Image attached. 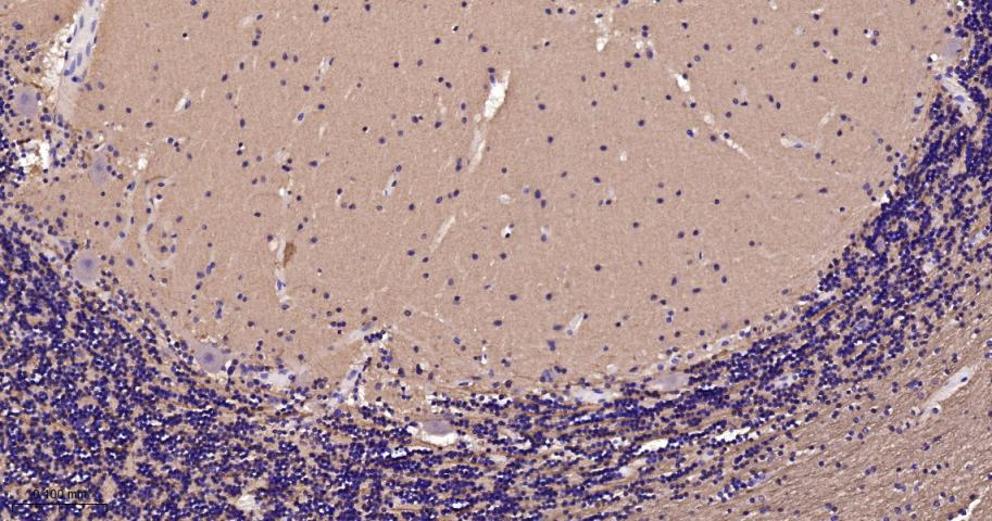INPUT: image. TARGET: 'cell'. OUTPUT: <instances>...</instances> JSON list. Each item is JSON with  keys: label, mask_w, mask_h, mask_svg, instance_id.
<instances>
[{"label": "cell", "mask_w": 992, "mask_h": 521, "mask_svg": "<svg viewBox=\"0 0 992 521\" xmlns=\"http://www.w3.org/2000/svg\"><path fill=\"white\" fill-rule=\"evenodd\" d=\"M17 107L24 114H30L35 110L34 98L30 93L24 92L20 96Z\"/></svg>", "instance_id": "277c9868"}, {"label": "cell", "mask_w": 992, "mask_h": 521, "mask_svg": "<svg viewBox=\"0 0 992 521\" xmlns=\"http://www.w3.org/2000/svg\"><path fill=\"white\" fill-rule=\"evenodd\" d=\"M422 65L451 92L467 117L484 106L497 69L492 56L460 28L438 41Z\"/></svg>", "instance_id": "7a4b0ae2"}, {"label": "cell", "mask_w": 992, "mask_h": 521, "mask_svg": "<svg viewBox=\"0 0 992 521\" xmlns=\"http://www.w3.org/2000/svg\"><path fill=\"white\" fill-rule=\"evenodd\" d=\"M558 12L545 1H474L460 29L482 47L495 68H508L547 43Z\"/></svg>", "instance_id": "6da1fadb"}, {"label": "cell", "mask_w": 992, "mask_h": 521, "mask_svg": "<svg viewBox=\"0 0 992 521\" xmlns=\"http://www.w3.org/2000/svg\"><path fill=\"white\" fill-rule=\"evenodd\" d=\"M696 101L719 117L731 111L737 88V66L730 51L706 50L689 69Z\"/></svg>", "instance_id": "3957f363"}]
</instances>
